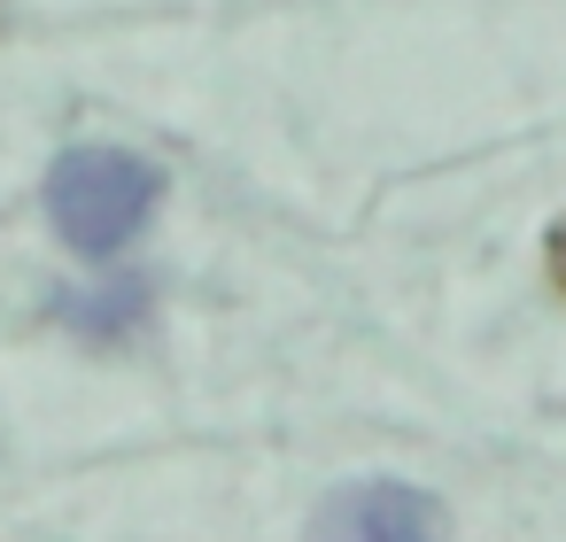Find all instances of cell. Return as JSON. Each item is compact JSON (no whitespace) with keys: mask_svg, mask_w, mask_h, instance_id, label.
Returning a JSON list of instances; mask_svg holds the SVG:
<instances>
[{"mask_svg":"<svg viewBox=\"0 0 566 542\" xmlns=\"http://www.w3.org/2000/svg\"><path fill=\"white\" fill-rule=\"evenodd\" d=\"M148 318V279H117V287H86V295H55V326L86 333V341H125Z\"/></svg>","mask_w":566,"mask_h":542,"instance_id":"3957f363","label":"cell"},{"mask_svg":"<svg viewBox=\"0 0 566 542\" xmlns=\"http://www.w3.org/2000/svg\"><path fill=\"white\" fill-rule=\"evenodd\" d=\"M164 202V171L133 148H63L48 163V225L63 248L109 264L125 256Z\"/></svg>","mask_w":566,"mask_h":542,"instance_id":"6da1fadb","label":"cell"},{"mask_svg":"<svg viewBox=\"0 0 566 542\" xmlns=\"http://www.w3.org/2000/svg\"><path fill=\"white\" fill-rule=\"evenodd\" d=\"M311 542H450L442 503L411 480H349L326 496Z\"/></svg>","mask_w":566,"mask_h":542,"instance_id":"7a4b0ae2","label":"cell"},{"mask_svg":"<svg viewBox=\"0 0 566 542\" xmlns=\"http://www.w3.org/2000/svg\"><path fill=\"white\" fill-rule=\"evenodd\" d=\"M543 264H551V287L566 295V217L551 225V241H543Z\"/></svg>","mask_w":566,"mask_h":542,"instance_id":"277c9868","label":"cell"}]
</instances>
